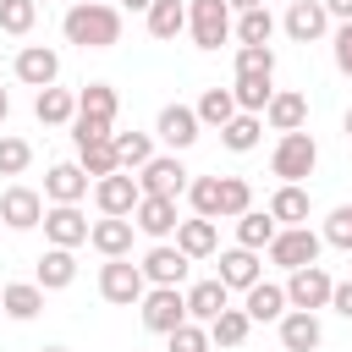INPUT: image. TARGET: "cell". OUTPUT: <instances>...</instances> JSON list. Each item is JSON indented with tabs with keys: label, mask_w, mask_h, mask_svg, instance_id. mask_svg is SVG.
<instances>
[{
	"label": "cell",
	"mask_w": 352,
	"mask_h": 352,
	"mask_svg": "<svg viewBox=\"0 0 352 352\" xmlns=\"http://www.w3.org/2000/svg\"><path fill=\"white\" fill-rule=\"evenodd\" d=\"M60 33H66V44L110 50V44H121V11H116L110 0H77V6H66Z\"/></svg>",
	"instance_id": "6da1fadb"
},
{
	"label": "cell",
	"mask_w": 352,
	"mask_h": 352,
	"mask_svg": "<svg viewBox=\"0 0 352 352\" xmlns=\"http://www.w3.org/2000/svg\"><path fill=\"white\" fill-rule=\"evenodd\" d=\"M314 165H319V143H314V132H280V143H275V154H270V170L280 176V182H308L314 176Z\"/></svg>",
	"instance_id": "7a4b0ae2"
},
{
	"label": "cell",
	"mask_w": 352,
	"mask_h": 352,
	"mask_svg": "<svg viewBox=\"0 0 352 352\" xmlns=\"http://www.w3.org/2000/svg\"><path fill=\"white\" fill-rule=\"evenodd\" d=\"M143 292H148L143 264H132V258H104V264H99V297H104V302H116V308H138Z\"/></svg>",
	"instance_id": "3957f363"
},
{
	"label": "cell",
	"mask_w": 352,
	"mask_h": 352,
	"mask_svg": "<svg viewBox=\"0 0 352 352\" xmlns=\"http://www.w3.org/2000/svg\"><path fill=\"white\" fill-rule=\"evenodd\" d=\"M319 248H324V236H319V231H308V226H280V231H275V242H270L264 253H270V264H275V270H286V275H292V270H302V264H319Z\"/></svg>",
	"instance_id": "277c9868"
},
{
	"label": "cell",
	"mask_w": 352,
	"mask_h": 352,
	"mask_svg": "<svg viewBox=\"0 0 352 352\" xmlns=\"http://www.w3.org/2000/svg\"><path fill=\"white\" fill-rule=\"evenodd\" d=\"M231 0H187V33L198 50H220L231 38Z\"/></svg>",
	"instance_id": "5b68a950"
},
{
	"label": "cell",
	"mask_w": 352,
	"mask_h": 352,
	"mask_svg": "<svg viewBox=\"0 0 352 352\" xmlns=\"http://www.w3.org/2000/svg\"><path fill=\"white\" fill-rule=\"evenodd\" d=\"M138 314H143V324L154 336H170L176 324H187V292L182 286H148L143 302H138Z\"/></svg>",
	"instance_id": "8992f818"
},
{
	"label": "cell",
	"mask_w": 352,
	"mask_h": 352,
	"mask_svg": "<svg viewBox=\"0 0 352 352\" xmlns=\"http://www.w3.org/2000/svg\"><path fill=\"white\" fill-rule=\"evenodd\" d=\"M330 292H336V280H330V270L324 264H302V270H292V280H286V302L292 308H330Z\"/></svg>",
	"instance_id": "52a82bcc"
},
{
	"label": "cell",
	"mask_w": 352,
	"mask_h": 352,
	"mask_svg": "<svg viewBox=\"0 0 352 352\" xmlns=\"http://www.w3.org/2000/svg\"><path fill=\"white\" fill-rule=\"evenodd\" d=\"M88 214L77 209V204H50L44 209V236H50V248H82L88 242Z\"/></svg>",
	"instance_id": "ba28073f"
},
{
	"label": "cell",
	"mask_w": 352,
	"mask_h": 352,
	"mask_svg": "<svg viewBox=\"0 0 352 352\" xmlns=\"http://www.w3.org/2000/svg\"><path fill=\"white\" fill-rule=\"evenodd\" d=\"M138 187L143 192H160V198H182L187 192V165L176 154H154L143 170H138Z\"/></svg>",
	"instance_id": "9c48e42d"
},
{
	"label": "cell",
	"mask_w": 352,
	"mask_h": 352,
	"mask_svg": "<svg viewBox=\"0 0 352 352\" xmlns=\"http://www.w3.org/2000/svg\"><path fill=\"white\" fill-rule=\"evenodd\" d=\"M138 198H143V187H138V176H126V170H110V176L94 182V204H99V214H132Z\"/></svg>",
	"instance_id": "30bf717a"
},
{
	"label": "cell",
	"mask_w": 352,
	"mask_h": 352,
	"mask_svg": "<svg viewBox=\"0 0 352 352\" xmlns=\"http://www.w3.org/2000/svg\"><path fill=\"white\" fill-rule=\"evenodd\" d=\"M132 226L143 231V236H154V242H165V236H176V198H160V192H143L138 198V209H132Z\"/></svg>",
	"instance_id": "8fae6325"
},
{
	"label": "cell",
	"mask_w": 352,
	"mask_h": 352,
	"mask_svg": "<svg viewBox=\"0 0 352 352\" xmlns=\"http://www.w3.org/2000/svg\"><path fill=\"white\" fill-rule=\"evenodd\" d=\"M280 346L286 352H319L324 346V324L314 308H286L280 314Z\"/></svg>",
	"instance_id": "7c38bea8"
},
{
	"label": "cell",
	"mask_w": 352,
	"mask_h": 352,
	"mask_svg": "<svg viewBox=\"0 0 352 352\" xmlns=\"http://www.w3.org/2000/svg\"><path fill=\"white\" fill-rule=\"evenodd\" d=\"M280 28H286V38L314 44V38H324V33H330V11H324V0H292V6H286V16H280Z\"/></svg>",
	"instance_id": "4fadbf2b"
},
{
	"label": "cell",
	"mask_w": 352,
	"mask_h": 352,
	"mask_svg": "<svg viewBox=\"0 0 352 352\" xmlns=\"http://www.w3.org/2000/svg\"><path fill=\"white\" fill-rule=\"evenodd\" d=\"M16 82H28V88H55V77H60V55L50 50V44H28V50H16Z\"/></svg>",
	"instance_id": "5bb4252c"
},
{
	"label": "cell",
	"mask_w": 352,
	"mask_h": 352,
	"mask_svg": "<svg viewBox=\"0 0 352 352\" xmlns=\"http://www.w3.org/2000/svg\"><path fill=\"white\" fill-rule=\"evenodd\" d=\"M0 220H6L11 231H33V226H44V198L16 182V187L0 192Z\"/></svg>",
	"instance_id": "9a60e30c"
},
{
	"label": "cell",
	"mask_w": 352,
	"mask_h": 352,
	"mask_svg": "<svg viewBox=\"0 0 352 352\" xmlns=\"http://www.w3.org/2000/svg\"><path fill=\"white\" fill-rule=\"evenodd\" d=\"M132 214H99L94 220V231H88V248L94 253H104V258H126L132 253Z\"/></svg>",
	"instance_id": "2e32d148"
},
{
	"label": "cell",
	"mask_w": 352,
	"mask_h": 352,
	"mask_svg": "<svg viewBox=\"0 0 352 352\" xmlns=\"http://www.w3.org/2000/svg\"><path fill=\"white\" fill-rule=\"evenodd\" d=\"M198 126H204V121H198V110H192V104H165V110H160V121H154V132L170 143V154L192 148V143H198Z\"/></svg>",
	"instance_id": "e0dca14e"
},
{
	"label": "cell",
	"mask_w": 352,
	"mask_h": 352,
	"mask_svg": "<svg viewBox=\"0 0 352 352\" xmlns=\"http://www.w3.org/2000/svg\"><path fill=\"white\" fill-rule=\"evenodd\" d=\"M88 170L77 165V160H60V165H50V176H44V198L50 204H82L88 198Z\"/></svg>",
	"instance_id": "ac0fdd59"
},
{
	"label": "cell",
	"mask_w": 352,
	"mask_h": 352,
	"mask_svg": "<svg viewBox=\"0 0 352 352\" xmlns=\"http://www.w3.org/2000/svg\"><path fill=\"white\" fill-rule=\"evenodd\" d=\"M187 253L182 248H170V242H154L148 253H143V275H148V286H182L187 280Z\"/></svg>",
	"instance_id": "d6986e66"
},
{
	"label": "cell",
	"mask_w": 352,
	"mask_h": 352,
	"mask_svg": "<svg viewBox=\"0 0 352 352\" xmlns=\"http://www.w3.org/2000/svg\"><path fill=\"white\" fill-rule=\"evenodd\" d=\"M220 280H226L231 292H248L253 280H264V258H258L253 248H242V242H236V248H226V253H220Z\"/></svg>",
	"instance_id": "ffe728a7"
},
{
	"label": "cell",
	"mask_w": 352,
	"mask_h": 352,
	"mask_svg": "<svg viewBox=\"0 0 352 352\" xmlns=\"http://www.w3.org/2000/svg\"><path fill=\"white\" fill-rule=\"evenodd\" d=\"M264 121H270V132H297V126L308 121V94H297V88H275V99L264 104Z\"/></svg>",
	"instance_id": "44dd1931"
},
{
	"label": "cell",
	"mask_w": 352,
	"mask_h": 352,
	"mask_svg": "<svg viewBox=\"0 0 352 352\" xmlns=\"http://www.w3.org/2000/svg\"><path fill=\"white\" fill-rule=\"evenodd\" d=\"M231 308V286L214 275V280H198V286H187V319H198V324H209L214 314H226Z\"/></svg>",
	"instance_id": "7402d4cb"
},
{
	"label": "cell",
	"mask_w": 352,
	"mask_h": 352,
	"mask_svg": "<svg viewBox=\"0 0 352 352\" xmlns=\"http://www.w3.org/2000/svg\"><path fill=\"white\" fill-rule=\"evenodd\" d=\"M44 292H60L77 280V248H44L38 253V275H33Z\"/></svg>",
	"instance_id": "603a6c76"
},
{
	"label": "cell",
	"mask_w": 352,
	"mask_h": 352,
	"mask_svg": "<svg viewBox=\"0 0 352 352\" xmlns=\"http://www.w3.org/2000/svg\"><path fill=\"white\" fill-rule=\"evenodd\" d=\"M242 308H248V319H253V324H270V319L280 324V314H286L292 302H286V286H275V280H253Z\"/></svg>",
	"instance_id": "cb8c5ba5"
},
{
	"label": "cell",
	"mask_w": 352,
	"mask_h": 352,
	"mask_svg": "<svg viewBox=\"0 0 352 352\" xmlns=\"http://www.w3.org/2000/svg\"><path fill=\"white\" fill-rule=\"evenodd\" d=\"M176 248H182L187 258H209V253L220 248V231H214V220H204V214L182 220V226H176Z\"/></svg>",
	"instance_id": "d4e9b609"
},
{
	"label": "cell",
	"mask_w": 352,
	"mask_h": 352,
	"mask_svg": "<svg viewBox=\"0 0 352 352\" xmlns=\"http://www.w3.org/2000/svg\"><path fill=\"white\" fill-rule=\"evenodd\" d=\"M33 116H38L44 126H72V116H77V94H72V88H38Z\"/></svg>",
	"instance_id": "484cf974"
},
{
	"label": "cell",
	"mask_w": 352,
	"mask_h": 352,
	"mask_svg": "<svg viewBox=\"0 0 352 352\" xmlns=\"http://www.w3.org/2000/svg\"><path fill=\"white\" fill-rule=\"evenodd\" d=\"M258 138H264V116H253V110H236V116L220 126V143H226L231 154H248V148H258Z\"/></svg>",
	"instance_id": "4316f807"
},
{
	"label": "cell",
	"mask_w": 352,
	"mask_h": 352,
	"mask_svg": "<svg viewBox=\"0 0 352 352\" xmlns=\"http://www.w3.org/2000/svg\"><path fill=\"white\" fill-rule=\"evenodd\" d=\"M270 214L280 226H308V187L302 182H280L275 198H270Z\"/></svg>",
	"instance_id": "83f0119b"
},
{
	"label": "cell",
	"mask_w": 352,
	"mask_h": 352,
	"mask_svg": "<svg viewBox=\"0 0 352 352\" xmlns=\"http://www.w3.org/2000/svg\"><path fill=\"white\" fill-rule=\"evenodd\" d=\"M275 231H280V220H275L270 209H248V214H236V242L253 248V253H264V248L275 242Z\"/></svg>",
	"instance_id": "f1b7e54d"
},
{
	"label": "cell",
	"mask_w": 352,
	"mask_h": 352,
	"mask_svg": "<svg viewBox=\"0 0 352 352\" xmlns=\"http://www.w3.org/2000/svg\"><path fill=\"white\" fill-rule=\"evenodd\" d=\"M116 110H121V99H116V88H110V82H88V88L77 94V116H88V121L116 126Z\"/></svg>",
	"instance_id": "f546056e"
},
{
	"label": "cell",
	"mask_w": 352,
	"mask_h": 352,
	"mask_svg": "<svg viewBox=\"0 0 352 352\" xmlns=\"http://www.w3.org/2000/svg\"><path fill=\"white\" fill-rule=\"evenodd\" d=\"M0 297H6V319H38L44 314V286L38 280H11Z\"/></svg>",
	"instance_id": "4dcf8cb0"
},
{
	"label": "cell",
	"mask_w": 352,
	"mask_h": 352,
	"mask_svg": "<svg viewBox=\"0 0 352 352\" xmlns=\"http://www.w3.org/2000/svg\"><path fill=\"white\" fill-rule=\"evenodd\" d=\"M143 16H148V33H154V38H176V33H187V0H154Z\"/></svg>",
	"instance_id": "1f68e13d"
},
{
	"label": "cell",
	"mask_w": 352,
	"mask_h": 352,
	"mask_svg": "<svg viewBox=\"0 0 352 352\" xmlns=\"http://www.w3.org/2000/svg\"><path fill=\"white\" fill-rule=\"evenodd\" d=\"M248 330H253L248 308H226V314H214V319H209V341H214V346H242V341H248Z\"/></svg>",
	"instance_id": "d6a6232c"
},
{
	"label": "cell",
	"mask_w": 352,
	"mask_h": 352,
	"mask_svg": "<svg viewBox=\"0 0 352 352\" xmlns=\"http://www.w3.org/2000/svg\"><path fill=\"white\" fill-rule=\"evenodd\" d=\"M236 44H270L275 38V16H270V6H253V11H236Z\"/></svg>",
	"instance_id": "836d02e7"
},
{
	"label": "cell",
	"mask_w": 352,
	"mask_h": 352,
	"mask_svg": "<svg viewBox=\"0 0 352 352\" xmlns=\"http://www.w3.org/2000/svg\"><path fill=\"white\" fill-rule=\"evenodd\" d=\"M192 110H198V121H204V126H214V132H220V126L236 116V94H231V88H204V99H198Z\"/></svg>",
	"instance_id": "e575fe53"
},
{
	"label": "cell",
	"mask_w": 352,
	"mask_h": 352,
	"mask_svg": "<svg viewBox=\"0 0 352 352\" xmlns=\"http://www.w3.org/2000/svg\"><path fill=\"white\" fill-rule=\"evenodd\" d=\"M110 143H116V160H121V170H143V165L154 160V143H148V132H110Z\"/></svg>",
	"instance_id": "d590c367"
},
{
	"label": "cell",
	"mask_w": 352,
	"mask_h": 352,
	"mask_svg": "<svg viewBox=\"0 0 352 352\" xmlns=\"http://www.w3.org/2000/svg\"><path fill=\"white\" fill-rule=\"evenodd\" d=\"M231 94H236V110L264 116V104L275 99V82H270V77H236V82H231Z\"/></svg>",
	"instance_id": "8d00e7d4"
},
{
	"label": "cell",
	"mask_w": 352,
	"mask_h": 352,
	"mask_svg": "<svg viewBox=\"0 0 352 352\" xmlns=\"http://www.w3.org/2000/svg\"><path fill=\"white\" fill-rule=\"evenodd\" d=\"M77 165H82L94 182H99V176H110V170H121V160H116V143H110V138L82 143V148H77Z\"/></svg>",
	"instance_id": "74e56055"
},
{
	"label": "cell",
	"mask_w": 352,
	"mask_h": 352,
	"mask_svg": "<svg viewBox=\"0 0 352 352\" xmlns=\"http://www.w3.org/2000/svg\"><path fill=\"white\" fill-rule=\"evenodd\" d=\"M187 204H192V214L220 220V176H192L187 182Z\"/></svg>",
	"instance_id": "f35d334b"
},
{
	"label": "cell",
	"mask_w": 352,
	"mask_h": 352,
	"mask_svg": "<svg viewBox=\"0 0 352 352\" xmlns=\"http://www.w3.org/2000/svg\"><path fill=\"white\" fill-rule=\"evenodd\" d=\"M33 22H38V0H0V33L22 38L33 33Z\"/></svg>",
	"instance_id": "ab89813d"
},
{
	"label": "cell",
	"mask_w": 352,
	"mask_h": 352,
	"mask_svg": "<svg viewBox=\"0 0 352 352\" xmlns=\"http://www.w3.org/2000/svg\"><path fill=\"white\" fill-rule=\"evenodd\" d=\"M236 77H275V50L270 44H236Z\"/></svg>",
	"instance_id": "60d3db41"
},
{
	"label": "cell",
	"mask_w": 352,
	"mask_h": 352,
	"mask_svg": "<svg viewBox=\"0 0 352 352\" xmlns=\"http://www.w3.org/2000/svg\"><path fill=\"white\" fill-rule=\"evenodd\" d=\"M253 209V187L242 176H220V220H236Z\"/></svg>",
	"instance_id": "b9f144b4"
},
{
	"label": "cell",
	"mask_w": 352,
	"mask_h": 352,
	"mask_svg": "<svg viewBox=\"0 0 352 352\" xmlns=\"http://www.w3.org/2000/svg\"><path fill=\"white\" fill-rule=\"evenodd\" d=\"M165 341H170L165 352H209V346H214V341H209V324H198V319L176 324V330H170Z\"/></svg>",
	"instance_id": "7bdbcfd3"
},
{
	"label": "cell",
	"mask_w": 352,
	"mask_h": 352,
	"mask_svg": "<svg viewBox=\"0 0 352 352\" xmlns=\"http://www.w3.org/2000/svg\"><path fill=\"white\" fill-rule=\"evenodd\" d=\"M33 165V143L28 138H0V176H22Z\"/></svg>",
	"instance_id": "ee69618b"
},
{
	"label": "cell",
	"mask_w": 352,
	"mask_h": 352,
	"mask_svg": "<svg viewBox=\"0 0 352 352\" xmlns=\"http://www.w3.org/2000/svg\"><path fill=\"white\" fill-rule=\"evenodd\" d=\"M330 248H341V253H352V204H341V209H330V220H324V231H319Z\"/></svg>",
	"instance_id": "f6af8a7d"
},
{
	"label": "cell",
	"mask_w": 352,
	"mask_h": 352,
	"mask_svg": "<svg viewBox=\"0 0 352 352\" xmlns=\"http://www.w3.org/2000/svg\"><path fill=\"white\" fill-rule=\"evenodd\" d=\"M330 50H336V72H341V77H352V22H336Z\"/></svg>",
	"instance_id": "bcb514c9"
},
{
	"label": "cell",
	"mask_w": 352,
	"mask_h": 352,
	"mask_svg": "<svg viewBox=\"0 0 352 352\" xmlns=\"http://www.w3.org/2000/svg\"><path fill=\"white\" fill-rule=\"evenodd\" d=\"M116 126H104V121H88V116H72V143L82 148V143H99V138H110Z\"/></svg>",
	"instance_id": "7dc6e473"
},
{
	"label": "cell",
	"mask_w": 352,
	"mask_h": 352,
	"mask_svg": "<svg viewBox=\"0 0 352 352\" xmlns=\"http://www.w3.org/2000/svg\"><path fill=\"white\" fill-rule=\"evenodd\" d=\"M330 308H336L341 319H352V280H336V292H330Z\"/></svg>",
	"instance_id": "c3c4849f"
},
{
	"label": "cell",
	"mask_w": 352,
	"mask_h": 352,
	"mask_svg": "<svg viewBox=\"0 0 352 352\" xmlns=\"http://www.w3.org/2000/svg\"><path fill=\"white\" fill-rule=\"evenodd\" d=\"M324 11H330L336 22H352V0H324Z\"/></svg>",
	"instance_id": "681fc988"
},
{
	"label": "cell",
	"mask_w": 352,
	"mask_h": 352,
	"mask_svg": "<svg viewBox=\"0 0 352 352\" xmlns=\"http://www.w3.org/2000/svg\"><path fill=\"white\" fill-rule=\"evenodd\" d=\"M121 6H126V11H148L154 0H121Z\"/></svg>",
	"instance_id": "f907efd6"
},
{
	"label": "cell",
	"mask_w": 352,
	"mask_h": 352,
	"mask_svg": "<svg viewBox=\"0 0 352 352\" xmlns=\"http://www.w3.org/2000/svg\"><path fill=\"white\" fill-rule=\"evenodd\" d=\"M253 6H264V0H231V11H253Z\"/></svg>",
	"instance_id": "816d5d0a"
},
{
	"label": "cell",
	"mask_w": 352,
	"mask_h": 352,
	"mask_svg": "<svg viewBox=\"0 0 352 352\" xmlns=\"http://www.w3.org/2000/svg\"><path fill=\"white\" fill-rule=\"evenodd\" d=\"M6 116H11V99H6V88H0V121H6Z\"/></svg>",
	"instance_id": "f5cc1de1"
},
{
	"label": "cell",
	"mask_w": 352,
	"mask_h": 352,
	"mask_svg": "<svg viewBox=\"0 0 352 352\" xmlns=\"http://www.w3.org/2000/svg\"><path fill=\"white\" fill-rule=\"evenodd\" d=\"M346 138H352V110H346Z\"/></svg>",
	"instance_id": "db71d44e"
},
{
	"label": "cell",
	"mask_w": 352,
	"mask_h": 352,
	"mask_svg": "<svg viewBox=\"0 0 352 352\" xmlns=\"http://www.w3.org/2000/svg\"><path fill=\"white\" fill-rule=\"evenodd\" d=\"M44 352H66V346H44Z\"/></svg>",
	"instance_id": "11a10c76"
},
{
	"label": "cell",
	"mask_w": 352,
	"mask_h": 352,
	"mask_svg": "<svg viewBox=\"0 0 352 352\" xmlns=\"http://www.w3.org/2000/svg\"><path fill=\"white\" fill-rule=\"evenodd\" d=\"M0 314H6V297H0Z\"/></svg>",
	"instance_id": "9f6ffc18"
},
{
	"label": "cell",
	"mask_w": 352,
	"mask_h": 352,
	"mask_svg": "<svg viewBox=\"0 0 352 352\" xmlns=\"http://www.w3.org/2000/svg\"><path fill=\"white\" fill-rule=\"evenodd\" d=\"M286 6H292V0H286Z\"/></svg>",
	"instance_id": "6f0895ef"
}]
</instances>
